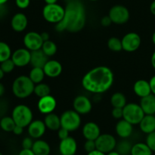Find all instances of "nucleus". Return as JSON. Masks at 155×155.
Segmentation results:
<instances>
[{"label":"nucleus","instance_id":"1","mask_svg":"<svg viewBox=\"0 0 155 155\" xmlns=\"http://www.w3.org/2000/svg\"><path fill=\"white\" fill-rule=\"evenodd\" d=\"M114 75L110 68L99 65L89 70L82 79V85L88 92L101 94L108 91L114 84Z\"/></svg>","mask_w":155,"mask_h":155},{"label":"nucleus","instance_id":"2","mask_svg":"<svg viewBox=\"0 0 155 155\" xmlns=\"http://www.w3.org/2000/svg\"><path fill=\"white\" fill-rule=\"evenodd\" d=\"M64 9V18L56 24V30L58 32L67 30L72 33L80 31L86 24V11L83 5L80 2L74 0L69 2Z\"/></svg>","mask_w":155,"mask_h":155},{"label":"nucleus","instance_id":"3","mask_svg":"<svg viewBox=\"0 0 155 155\" xmlns=\"http://www.w3.org/2000/svg\"><path fill=\"white\" fill-rule=\"evenodd\" d=\"M35 84L30 80L29 76L21 75L15 79L12 84V92L14 95L20 99L30 97L34 92Z\"/></svg>","mask_w":155,"mask_h":155},{"label":"nucleus","instance_id":"4","mask_svg":"<svg viewBox=\"0 0 155 155\" xmlns=\"http://www.w3.org/2000/svg\"><path fill=\"white\" fill-rule=\"evenodd\" d=\"M12 117L16 126H21L23 128L28 127L29 125L33 120V115L31 109L24 104H19L15 106L12 110Z\"/></svg>","mask_w":155,"mask_h":155},{"label":"nucleus","instance_id":"5","mask_svg":"<svg viewBox=\"0 0 155 155\" xmlns=\"http://www.w3.org/2000/svg\"><path fill=\"white\" fill-rule=\"evenodd\" d=\"M123 119L133 126L139 124L145 115L140 105L135 103H127V105L123 108Z\"/></svg>","mask_w":155,"mask_h":155},{"label":"nucleus","instance_id":"6","mask_svg":"<svg viewBox=\"0 0 155 155\" xmlns=\"http://www.w3.org/2000/svg\"><path fill=\"white\" fill-rule=\"evenodd\" d=\"M65 9L60 5L46 4L42 9L44 19L51 24H58L64 18Z\"/></svg>","mask_w":155,"mask_h":155},{"label":"nucleus","instance_id":"7","mask_svg":"<svg viewBox=\"0 0 155 155\" xmlns=\"http://www.w3.org/2000/svg\"><path fill=\"white\" fill-rule=\"evenodd\" d=\"M61 126L69 132H74L79 129L81 125V117L75 110H66L60 116Z\"/></svg>","mask_w":155,"mask_h":155},{"label":"nucleus","instance_id":"8","mask_svg":"<svg viewBox=\"0 0 155 155\" xmlns=\"http://www.w3.org/2000/svg\"><path fill=\"white\" fill-rule=\"evenodd\" d=\"M109 17L112 22L116 24H124L129 21L130 17L128 9L122 5H114L109 11Z\"/></svg>","mask_w":155,"mask_h":155},{"label":"nucleus","instance_id":"9","mask_svg":"<svg viewBox=\"0 0 155 155\" xmlns=\"http://www.w3.org/2000/svg\"><path fill=\"white\" fill-rule=\"evenodd\" d=\"M117 142L114 137L110 134H101L95 140L96 149L107 154L116 148Z\"/></svg>","mask_w":155,"mask_h":155},{"label":"nucleus","instance_id":"10","mask_svg":"<svg viewBox=\"0 0 155 155\" xmlns=\"http://www.w3.org/2000/svg\"><path fill=\"white\" fill-rule=\"evenodd\" d=\"M123 50L129 53L136 51L141 45V37L137 33L130 32L124 36L121 40Z\"/></svg>","mask_w":155,"mask_h":155},{"label":"nucleus","instance_id":"11","mask_svg":"<svg viewBox=\"0 0 155 155\" xmlns=\"http://www.w3.org/2000/svg\"><path fill=\"white\" fill-rule=\"evenodd\" d=\"M23 41L25 48L30 52L40 50L43 44V40L41 37L40 33L35 31H30L26 33Z\"/></svg>","mask_w":155,"mask_h":155},{"label":"nucleus","instance_id":"12","mask_svg":"<svg viewBox=\"0 0 155 155\" xmlns=\"http://www.w3.org/2000/svg\"><path fill=\"white\" fill-rule=\"evenodd\" d=\"M74 109L80 115H86L92 110V102L89 97L84 95H78L73 102Z\"/></svg>","mask_w":155,"mask_h":155},{"label":"nucleus","instance_id":"13","mask_svg":"<svg viewBox=\"0 0 155 155\" xmlns=\"http://www.w3.org/2000/svg\"><path fill=\"white\" fill-rule=\"evenodd\" d=\"M31 52L26 48H20L12 53L11 59L17 67H24L30 63Z\"/></svg>","mask_w":155,"mask_h":155},{"label":"nucleus","instance_id":"14","mask_svg":"<svg viewBox=\"0 0 155 155\" xmlns=\"http://www.w3.org/2000/svg\"><path fill=\"white\" fill-rule=\"evenodd\" d=\"M56 106H57V101L55 98L50 94L39 98L37 103V107L39 112L45 115L54 112Z\"/></svg>","mask_w":155,"mask_h":155},{"label":"nucleus","instance_id":"15","mask_svg":"<svg viewBox=\"0 0 155 155\" xmlns=\"http://www.w3.org/2000/svg\"><path fill=\"white\" fill-rule=\"evenodd\" d=\"M61 155H75L77 151V142L73 137H68L60 141L58 146Z\"/></svg>","mask_w":155,"mask_h":155},{"label":"nucleus","instance_id":"16","mask_svg":"<svg viewBox=\"0 0 155 155\" xmlns=\"http://www.w3.org/2000/svg\"><path fill=\"white\" fill-rule=\"evenodd\" d=\"M46 126H45L44 121L40 119L33 120L27 127V131L30 137L35 139H39L41 137L43 136L46 131Z\"/></svg>","mask_w":155,"mask_h":155},{"label":"nucleus","instance_id":"17","mask_svg":"<svg viewBox=\"0 0 155 155\" xmlns=\"http://www.w3.org/2000/svg\"><path fill=\"white\" fill-rule=\"evenodd\" d=\"M101 135V129L98 124L94 122L86 123L83 128V135L86 140L95 141Z\"/></svg>","mask_w":155,"mask_h":155},{"label":"nucleus","instance_id":"18","mask_svg":"<svg viewBox=\"0 0 155 155\" xmlns=\"http://www.w3.org/2000/svg\"><path fill=\"white\" fill-rule=\"evenodd\" d=\"M43 71L45 74L49 78H57L61 74L62 65L57 60H48L44 65Z\"/></svg>","mask_w":155,"mask_h":155},{"label":"nucleus","instance_id":"19","mask_svg":"<svg viewBox=\"0 0 155 155\" xmlns=\"http://www.w3.org/2000/svg\"><path fill=\"white\" fill-rule=\"evenodd\" d=\"M115 130H116V133L117 134L120 138L125 139V138H129L133 133V125L127 122V120L121 119L117 123Z\"/></svg>","mask_w":155,"mask_h":155},{"label":"nucleus","instance_id":"20","mask_svg":"<svg viewBox=\"0 0 155 155\" xmlns=\"http://www.w3.org/2000/svg\"><path fill=\"white\" fill-rule=\"evenodd\" d=\"M28 24V19L24 13H16L12 18L11 26L16 32H22L27 28Z\"/></svg>","mask_w":155,"mask_h":155},{"label":"nucleus","instance_id":"21","mask_svg":"<svg viewBox=\"0 0 155 155\" xmlns=\"http://www.w3.org/2000/svg\"><path fill=\"white\" fill-rule=\"evenodd\" d=\"M133 91L135 94L141 98L150 95L151 94V90L149 81L143 79L136 81L133 85Z\"/></svg>","mask_w":155,"mask_h":155},{"label":"nucleus","instance_id":"22","mask_svg":"<svg viewBox=\"0 0 155 155\" xmlns=\"http://www.w3.org/2000/svg\"><path fill=\"white\" fill-rule=\"evenodd\" d=\"M139 105L145 115H155V95L153 94L141 98Z\"/></svg>","mask_w":155,"mask_h":155},{"label":"nucleus","instance_id":"23","mask_svg":"<svg viewBox=\"0 0 155 155\" xmlns=\"http://www.w3.org/2000/svg\"><path fill=\"white\" fill-rule=\"evenodd\" d=\"M48 61V56L42 52L41 49L31 52L30 64L33 67L43 68Z\"/></svg>","mask_w":155,"mask_h":155},{"label":"nucleus","instance_id":"24","mask_svg":"<svg viewBox=\"0 0 155 155\" xmlns=\"http://www.w3.org/2000/svg\"><path fill=\"white\" fill-rule=\"evenodd\" d=\"M141 131L145 134H150L155 131V115H145L139 123Z\"/></svg>","mask_w":155,"mask_h":155},{"label":"nucleus","instance_id":"25","mask_svg":"<svg viewBox=\"0 0 155 155\" xmlns=\"http://www.w3.org/2000/svg\"><path fill=\"white\" fill-rule=\"evenodd\" d=\"M32 150L36 155H49L51 147L47 141L42 139H36L33 143Z\"/></svg>","mask_w":155,"mask_h":155},{"label":"nucleus","instance_id":"26","mask_svg":"<svg viewBox=\"0 0 155 155\" xmlns=\"http://www.w3.org/2000/svg\"><path fill=\"white\" fill-rule=\"evenodd\" d=\"M44 123L47 129L51 131H58L61 126L60 116L54 112H51L49 114L45 115L44 119Z\"/></svg>","mask_w":155,"mask_h":155},{"label":"nucleus","instance_id":"27","mask_svg":"<svg viewBox=\"0 0 155 155\" xmlns=\"http://www.w3.org/2000/svg\"><path fill=\"white\" fill-rule=\"evenodd\" d=\"M153 151L149 148L146 143L138 142L132 147L131 155H152Z\"/></svg>","mask_w":155,"mask_h":155},{"label":"nucleus","instance_id":"28","mask_svg":"<svg viewBox=\"0 0 155 155\" xmlns=\"http://www.w3.org/2000/svg\"><path fill=\"white\" fill-rule=\"evenodd\" d=\"M45 76V74L43 71V68H38V67H33L29 74V78L35 84L42 82Z\"/></svg>","mask_w":155,"mask_h":155},{"label":"nucleus","instance_id":"29","mask_svg":"<svg viewBox=\"0 0 155 155\" xmlns=\"http://www.w3.org/2000/svg\"><path fill=\"white\" fill-rule=\"evenodd\" d=\"M110 103L113 107L124 108L127 105V98L125 95L120 92L114 93L110 97Z\"/></svg>","mask_w":155,"mask_h":155},{"label":"nucleus","instance_id":"30","mask_svg":"<svg viewBox=\"0 0 155 155\" xmlns=\"http://www.w3.org/2000/svg\"><path fill=\"white\" fill-rule=\"evenodd\" d=\"M16 124L12 116H4L0 119V128L4 132H12Z\"/></svg>","mask_w":155,"mask_h":155},{"label":"nucleus","instance_id":"31","mask_svg":"<svg viewBox=\"0 0 155 155\" xmlns=\"http://www.w3.org/2000/svg\"><path fill=\"white\" fill-rule=\"evenodd\" d=\"M132 147L133 145L130 141L127 140H123L117 144L116 150L120 155H129L131 153Z\"/></svg>","mask_w":155,"mask_h":155},{"label":"nucleus","instance_id":"32","mask_svg":"<svg viewBox=\"0 0 155 155\" xmlns=\"http://www.w3.org/2000/svg\"><path fill=\"white\" fill-rule=\"evenodd\" d=\"M41 50L48 57L54 56L57 52V45L51 40H47L43 42Z\"/></svg>","mask_w":155,"mask_h":155},{"label":"nucleus","instance_id":"33","mask_svg":"<svg viewBox=\"0 0 155 155\" xmlns=\"http://www.w3.org/2000/svg\"><path fill=\"white\" fill-rule=\"evenodd\" d=\"M12 50L9 45L3 41H0V63L12 57Z\"/></svg>","mask_w":155,"mask_h":155},{"label":"nucleus","instance_id":"34","mask_svg":"<svg viewBox=\"0 0 155 155\" xmlns=\"http://www.w3.org/2000/svg\"><path fill=\"white\" fill-rule=\"evenodd\" d=\"M50 88L47 84L45 83H41L36 84H35L34 88V94L37 96L38 97L41 98V97H45L47 95L50 94Z\"/></svg>","mask_w":155,"mask_h":155},{"label":"nucleus","instance_id":"35","mask_svg":"<svg viewBox=\"0 0 155 155\" xmlns=\"http://www.w3.org/2000/svg\"><path fill=\"white\" fill-rule=\"evenodd\" d=\"M107 46L110 50L114 52H120L123 50L121 40L117 37H115V36L110 37L107 40Z\"/></svg>","mask_w":155,"mask_h":155},{"label":"nucleus","instance_id":"36","mask_svg":"<svg viewBox=\"0 0 155 155\" xmlns=\"http://www.w3.org/2000/svg\"><path fill=\"white\" fill-rule=\"evenodd\" d=\"M0 64H1V65H0V68H1L2 70L4 71L5 74H8V73L12 72L15 67V63H14V62L12 61V59H7V60L4 61V62H2Z\"/></svg>","mask_w":155,"mask_h":155},{"label":"nucleus","instance_id":"37","mask_svg":"<svg viewBox=\"0 0 155 155\" xmlns=\"http://www.w3.org/2000/svg\"><path fill=\"white\" fill-rule=\"evenodd\" d=\"M145 143L153 152H155V131L147 135Z\"/></svg>","mask_w":155,"mask_h":155},{"label":"nucleus","instance_id":"38","mask_svg":"<svg viewBox=\"0 0 155 155\" xmlns=\"http://www.w3.org/2000/svg\"><path fill=\"white\" fill-rule=\"evenodd\" d=\"M85 150L88 153L92 152L93 150H96V144H95V141H92V140H86V142L84 143L83 145Z\"/></svg>","mask_w":155,"mask_h":155},{"label":"nucleus","instance_id":"39","mask_svg":"<svg viewBox=\"0 0 155 155\" xmlns=\"http://www.w3.org/2000/svg\"><path fill=\"white\" fill-rule=\"evenodd\" d=\"M34 141H33V138L31 137H26L23 139L21 146L23 149H32Z\"/></svg>","mask_w":155,"mask_h":155},{"label":"nucleus","instance_id":"40","mask_svg":"<svg viewBox=\"0 0 155 155\" xmlns=\"http://www.w3.org/2000/svg\"><path fill=\"white\" fill-rule=\"evenodd\" d=\"M112 116L117 119H121L124 116V111H123V108H117L114 107L111 111Z\"/></svg>","mask_w":155,"mask_h":155},{"label":"nucleus","instance_id":"41","mask_svg":"<svg viewBox=\"0 0 155 155\" xmlns=\"http://www.w3.org/2000/svg\"><path fill=\"white\" fill-rule=\"evenodd\" d=\"M69 131H68L67 129L61 127L60 129L58 130V138L60 139V141L65 139V138H67L68 137H69Z\"/></svg>","mask_w":155,"mask_h":155},{"label":"nucleus","instance_id":"42","mask_svg":"<svg viewBox=\"0 0 155 155\" xmlns=\"http://www.w3.org/2000/svg\"><path fill=\"white\" fill-rule=\"evenodd\" d=\"M15 4L19 9H25L30 4V0H15Z\"/></svg>","mask_w":155,"mask_h":155},{"label":"nucleus","instance_id":"43","mask_svg":"<svg viewBox=\"0 0 155 155\" xmlns=\"http://www.w3.org/2000/svg\"><path fill=\"white\" fill-rule=\"evenodd\" d=\"M112 23L113 22H112L111 19H110V18L109 17V15L104 16L101 20V25L104 26V27H108V26H110Z\"/></svg>","mask_w":155,"mask_h":155},{"label":"nucleus","instance_id":"44","mask_svg":"<svg viewBox=\"0 0 155 155\" xmlns=\"http://www.w3.org/2000/svg\"><path fill=\"white\" fill-rule=\"evenodd\" d=\"M8 13V7L5 5H0V18L5 16Z\"/></svg>","mask_w":155,"mask_h":155},{"label":"nucleus","instance_id":"45","mask_svg":"<svg viewBox=\"0 0 155 155\" xmlns=\"http://www.w3.org/2000/svg\"><path fill=\"white\" fill-rule=\"evenodd\" d=\"M18 155H36L32 149H23L19 152Z\"/></svg>","mask_w":155,"mask_h":155},{"label":"nucleus","instance_id":"46","mask_svg":"<svg viewBox=\"0 0 155 155\" xmlns=\"http://www.w3.org/2000/svg\"><path fill=\"white\" fill-rule=\"evenodd\" d=\"M24 128L21 127V126H16L15 127V129H14L13 132H13L15 135H21V134L23 133V132H24Z\"/></svg>","mask_w":155,"mask_h":155},{"label":"nucleus","instance_id":"47","mask_svg":"<svg viewBox=\"0 0 155 155\" xmlns=\"http://www.w3.org/2000/svg\"><path fill=\"white\" fill-rule=\"evenodd\" d=\"M150 86H151V94H153L155 95V75L151 78L149 81Z\"/></svg>","mask_w":155,"mask_h":155},{"label":"nucleus","instance_id":"48","mask_svg":"<svg viewBox=\"0 0 155 155\" xmlns=\"http://www.w3.org/2000/svg\"><path fill=\"white\" fill-rule=\"evenodd\" d=\"M40 35L43 42L49 40V34H48V33H47V32H42V33H40Z\"/></svg>","mask_w":155,"mask_h":155},{"label":"nucleus","instance_id":"49","mask_svg":"<svg viewBox=\"0 0 155 155\" xmlns=\"http://www.w3.org/2000/svg\"><path fill=\"white\" fill-rule=\"evenodd\" d=\"M87 155H106V153H103V152L100 151L98 150H95L92 152H89V153H87Z\"/></svg>","mask_w":155,"mask_h":155},{"label":"nucleus","instance_id":"50","mask_svg":"<svg viewBox=\"0 0 155 155\" xmlns=\"http://www.w3.org/2000/svg\"><path fill=\"white\" fill-rule=\"evenodd\" d=\"M150 11H151L152 15H155V0L151 2V5H150Z\"/></svg>","mask_w":155,"mask_h":155},{"label":"nucleus","instance_id":"51","mask_svg":"<svg viewBox=\"0 0 155 155\" xmlns=\"http://www.w3.org/2000/svg\"><path fill=\"white\" fill-rule=\"evenodd\" d=\"M151 65H152L153 68L155 69V51L153 53L152 56H151Z\"/></svg>","mask_w":155,"mask_h":155},{"label":"nucleus","instance_id":"52","mask_svg":"<svg viewBox=\"0 0 155 155\" xmlns=\"http://www.w3.org/2000/svg\"><path fill=\"white\" fill-rule=\"evenodd\" d=\"M4 93H5V87L4 85L0 82V97L4 94Z\"/></svg>","mask_w":155,"mask_h":155},{"label":"nucleus","instance_id":"53","mask_svg":"<svg viewBox=\"0 0 155 155\" xmlns=\"http://www.w3.org/2000/svg\"><path fill=\"white\" fill-rule=\"evenodd\" d=\"M46 4H55L57 3L58 0H44Z\"/></svg>","mask_w":155,"mask_h":155},{"label":"nucleus","instance_id":"54","mask_svg":"<svg viewBox=\"0 0 155 155\" xmlns=\"http://www.w3.org/2000/svg\"><path fill=\"white\" fill-rule=\"evenodd\" d=\"M106 155H120V154L119 153H118L117 151V150H112V151H110V152H109V153H107V154Z\"/></svg>","mask_w":155,"mask_h":155},{"label":"nucleus","instance_id":"55","mask_svg":"<svg viewBox=\"0 0 155 155\" xmlns=\"http://www.w3.org/2000/svg\"><path fill=\"white\" fill-rule=\"evenodd\" d=\"M4 75H5L4 71H3L2 70V68H0V81H1L2 79L3 78V77H4Z\"/></svg>","mask_w":155,"mask_h":155},{"label":"nucleus","instance_id":"56","mask_svg":"<svg viewBox=\"0 0 155 155\" xmlns=\"http://www.w3.org/2000/svg\"><path fill=\"white\" fill-rule=\"evenodd\" d=\"M8 0H0V5H5Z\"/></svg>","mask_w":155,"mask_h":155},{"label":"nucleus","instance_id":"57","mask_svg":"<svg viewBox=\"0 0 155 155\" xmlns=\"http://www.w3.org/2000/svg\"><path fill=\"white\" fill-rule=\"evenodd\" d=\"M152 42L155 45V32L152 34Z\"/></svg>","mask_w":155,"mask_h":155},{"label":"nucleus","instance_id":"58","mask_svg":"<svg viewBox=\"0 0 155 155\" xmlns=\"http://www.w3.org/2000/svg\"><path fill=\"white\" fill-rule=\"evenodd\" d=\"M89 1H97V0H89Z\"/></svg>","mask_w":155,"mask_h":155},{"label":"nucleus","instance_id":"59","mask_svg":"<svg viewBox=\"0 0 155 155\" xmlns=\"http://www.w3.org/2000/svg\"><path fill=\"white\" fill-rule=\"evenodd\" d=\"M0 155H3L2 153H1V152H0Z\"/></svg>","mask_w":155,"mask_h":155},{"label":"nucleus","instance_id":"60","mask_svg":"<svg viewBox=\"0 0 155 155\" xmlns=\"http://www.w3.org/2000/svg\"></svg>","mask_w":155,"mask_h":155}]
</instances>
